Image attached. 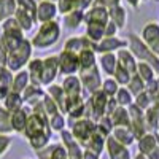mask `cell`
I'll use <instances>...</instances> for the list:
<instances>
[{
    "label": "cell",
    "mask_w": 159,
    "mask_h": 159,
    "mask_svg": "<svg viewBox=\"0 0 159 159\" xmlns=\"http://www.w3.org/2000/svg\"><path fill=\"white\" fill-rule=\"evenodd\" d=\"M7 57H8V49L2 40V35H0V65H5L7 64Z\"/></svg>",
    "instance_id": "53"
},
{
    "label": "cell",
    "mask_w": 159,
    "mask_h": 159,
    "mask_svg": "<svg viewBox=\"0 0 159 159\" xmlns=\"http://www.w3.org/2000/svg\"><path fill=\"white\" fill-rule=\"evenodd\" d=\"M42 105H43V108H45V111H46L48 118H49L51 115L61 113V111H59V108H57V105H56V102L52 100V99L46 94V92H45V97H43V100H42Z\"/></svg>",
    "instance_id": "49"
},
{
    "label": "cell",
    "mask_w": 159,
    "mask_h": 159,
    "mask_svg": "<svg viewBox=\"0 0 159 159\" xmlns=\"http://www.w3.org/2000/svg\"><path fill=\"white\" fill-rule=\"evenodd\" d=\"M124 2H126L129 7H132L134 10H137V8L140 7V3H142V0H124Z\"/></svg>",
    "instance_id": "57"
},
{
    "label": "cell",
    "mask_w": 159,
    "mask_h": 159,
    "mask_svg": "<svg viewBox=\"0 0 159 159\" xmlns=\"http://www.w3.org/2000/svg\"><path fill=\"white\" fill-rule=\"evenodd\" d=\"M64 16V27L70 30V32H75L78 30L80 27L83 25L84 22V11H80V10H75V11H70L67 15H62Z\"/></svg>",
    "instance_id": "25"
},
{
    "label": "cell",
    "mask_w": 159,
    "mask_h": 159,
    "mask_svg": "<svg viewBox=\"0 0 159 159\" xmlns=\"http://www.w3.org/2000/svg\"><path fill=\"white\" fill-rule=\"evenodd\" d=\"M62 35V25L54 19V21H48L38 25L37 32L34 34L30 40V43L34 49H48L51 46L57 45Z\"/></svg>",
    "instance_id": "1"
},
{
    "label": "cell",
    "mask_w": 159,
    "mask_h": 159,
    "mask_svg": "<svg viewBox=\"0 0 159 159\" xmlns=\"http://www.w3.org/2000/svg\"><path fill=\"white\" fill-rule=\"evenodd\" d=\"M105 140H107V137H103L102 134H99V132L96 130L94 134L86 140V143L83 145V148H89L92 151L102 154V151L105 150Z\"/></svg>",
    "instance_id": "36"
},
{
    "label": "cell",
    "mask_w": 159,
    "mask_h": 159,
    "mask_svg": "<svg viewBox=\"0 0 159 159\" xmlns=\"http://www.w3.org/2000/svg\"><path fill=\"white\" fill-rule=\"evenodd\" d=\"M13 145V137L8 134H0V157H3Z\"/></svg>",
    "instance_id": "50"
},
{
    "label": "cell",
    "mask_w": 159,
    "mask_h": 159,
    "mask_svg": "<svg viewBox=\"0 0 159 159\" xmlns=\"http://www.w3.org/2000/svg\"><path fill=\"white\" fill-rule=\"evenodd\" d=\"M119 88H121V86L115 81L113 76H107L105 80H102V84H100V91H102L107 97H113L116 92H118Z\"/></svg>",
    "instance_id": "43"
},
{
    "label": "cell",
    "mask_w": 159,
    "mask_h": 159,
    "mask_svg": "<svg viewBox=\"0 0 159 159\" xmlns=\"http://www.w3.org/2000/svg\"><path fill=\"white\" fill-rule=\"evenodd\" d=\"M143 116H145V124H147L148 132H156L159 127V108L151 105L150 108L143 111Z\"/></svg>",
    "instance_id": "35"
},
{
    "label": "cell",
    "mask_w": 159,
    "mask_h": 159,
    "mask_svg": "<svg viewBox=\"0 0 159 159\" xmlns=\"http://www.w3.org/2000/svg\"><path fill=\"white\" fill-rule=\"evenodd\" d=\"M115 97V100H116V103L119 105V107H129V105H132L134 103V96L130 94V92L127 91V88L126 86H121L118 89V92L113 96Z\"/></svg>",
    "instance_id": "41"
},
{
    "label": "cell",
    "mask_w": 159,
    "mask_h": 159,
    "mask_svg": "<svg viewBox=\"0 0 159 159\" xmlns=\"http://www.w3.org/2000/svg\"><path fill=\"white\" fill-rule=\"evenodd\" d=\"M16 8L24 10L25 13H29L32 18H35V15H37V0H16Z\"/></svg>",
    "instance_id": "47"
},
{
    "label": "cell",
    "mask_w": 159,
    "mask_h": 159,
    "mask_svg": "<svg viewBox=\"0 0 159 159\" xmlns=\"http://www.w3.org/2000/svg\"><path fill=\"white\" fill-rule=\"evenodd\" d=\"M83 159H100V154L89 148H83Z\"/></svg>",
    "instance_id": "54"
},
{
    "label": "cell",
    "mask_w": 159,
    "mask_h": 159,
    "mask_svg": "<svg viewBox=\"0 0 159 159\" xmlns=\"http://www.w3.org/2000/svg\"><path fill=\"white\" fill-rule=\"evenodd\" d=\"M135 73L139 75V78L145 84L151 83L153 80H156V76H157L156 72L153 70V67L150 64H147V62H137V72Z\"/></svg>",
    "instance_id": "37"
},
{
    "label": "cell",
    "mask_w": 159,
    "mask_h": 159,
    "mask_svg": "<svg viewBox=\"0 0 159 159\" xmlns=\"http://www.w3.org/2000/svg\"><path fill=\"white\" fill-rule=\"evenodd\" d=\"M97 67L100 69L102 73H105L107 76H113L115 69L118 67L116 54H115V52H105V54H99V56H97Z\"/></svg>",
    "instance_id": "22"
},
{
    "label": "cell",
    "mask_w": 159,
    "mask_h": 159,
    "mask_svg": "<svg viewBox=\"0 0 159 159\" xmlns=\"http://www.w3.org/2000/svg\"><path fill=\"white\" fill-rule=\"evenodd\" d=\"M70 134L73 135V139L81 145L86 143V140L96 132V121H92L91 118H81V119H76V121L70 123Z\"/></svg>",
    "instance_id": "5"
},
{
    "label": "cell",
    "mask_w": 159,
    "mask_h": 159,
    "mask_svg": "<svg viewBox=\"0 0 159 159\" xmlns=\"http://www.w3.org/2000/svg\"><path fill=\"white\" fill-rule=\"evenodd\" d=\"M21 96H22L24 105H27V107L32 108L34 105H37V103H40L43 100V97H45V88L38 86V84H29L21 92Z\"/></svg>",
    "instance_id": "18"
},
{
    "label": "cell",
    "mask_w": 159,
    "mask_h": 159,
    "mask_svg": "<svg viewBox=\"0 0 159 159\" xmlns=\"http://www.w3.org/2000/svg\"><path fill=\"white\" fill-rule=\"evenodd\" d=\"M134 105L135 107H139L140 110H147V108H150L151 105H153V102H151V96H150V92L145 89L143 92H140V94H137L135 97H134Z\"/></svg>",
    "instance_id": "46"
},
{
    "label": "cell",
    "mask_w": 159,
    "mask_h": 159,
    "mask_svg": "<svg viewBox=\"0 0 159 159\" xmlns=\"http://www.w3.org/2000/svg\"><path fill=\"white\" fill-rule=\"evenodd\" d=\"M59 15L57 11V5L52 3V2H48V0H40L37 2V15H35V19H37V24H43V22H48V21H54Z\"/></svg>",
    "instance_id": "13"
},
{
    "label": "cell",
    "mask_w": 159,
    "mask_h": 159,
    "mask_svg": "<svg viewBox=\"0 0 159 159\" xmlns=\"http://www.w3.org/2000/svg\"><path fill=\"white\" fill-rule=\"evenodd\" d=\"M57 64H59V73L62 76L67 75H76L80 72V65H78V56L72 51H65L62 49L57 54Z\"/></svg>",
    "instance_id": "9"
},
{
    "label": "cell",
    "mask_w": 159,
    "mask_h": 159,
    "mask_svg": "<svg viewBox=\"0 0 159 159\" xmlns=\"http://www.w3.org/2000/svg\"><path fill=\"white\" fill-rule=\"evenodd\" d=\"M147 157H148V159H159V145H157V147H154V148L147 154Z\"/></svg>",
    "instance_id": "56"
},
{
    "label": "cell",
    "mask_w": 159,
    "mask_h": 159,
    "mask_svg": "<svg viewBox=\"0 0 159 159\" xmlns=\"http://www.w3.org/2000/svg\"><path fill=\"white\" fill-rule=\"evenodd\" d=\"M154 2H159V0H154Z\"/></svg>",
    "instance_id": "62"
},
{
    "label": "cell",
    "mask_w": 159,
    "mask_h": 159,
    "mask_svg": "<svg viewBox=\"0 0 159 159\" xmlns=\"http://www.w3.org/2000/svg\"><path fill=\"white\" fill-rule=\"evenodd\" d=\"M132 159H148L147 156H145V154H142V153H137L134 157H132Z\"/></svg>",
    "instance_id": "58"
},
{
    "label": "cell",
    "mask_w": 159,
    "mask_h": 159,
    "mask_svg": "<svg viewBox=\"0 0 159 159\" xmlns=\"http://www.w3.org/2000/svg\"><path fill=\"white\" fill-rule=\"evenodd\" d=\"M154 147H157L154 132H147L145 135H142L140 139H137V150H139V153H142L145 156H147Z\"/></svg>",
    "instance_id": "33"
},
{
    "label": "cell",
    "mask_w": 159,
    "mask_h": 159,
    "mask_svg": "<svg viewBox=\"0 0 159 159\" xmlns=\"http://www.w3.org/2000/svg\"><path fill=\"white\" fill-rule=\"evenodd\" d=\"M2 105L10 113H13V111H16V110H19V108L24 107V100H22V96L19 94V92L10 91L8 94L2 99Z\"/></svg>",
    "instance_id": "32"
},
{
    "label": "cell",
    "mask_w": 159,
    "mask_h": 159,
    "mask_svg": "<svg viewBox=\"0 0 159 159\" xmlns=\"http://www.w3.org/2000/svg\"><path fill=\"white\" fill-rule=\"evenodd\" d=\"M118 3H121V0H94L92 2V5H96V7H102V8H111Z\"/></svg>",
    "instance_id": "51"
},
{
    "label": "cell",
    "mask_w": 159,
    "mask_h": 159,
    "mask_svg": "<svg viewBox=\"0 0 159 159\" xmlns=\"http://www.w3.org/2000/svg\"><path fill=\"white\" fill-rule=\"evenodd\" d=\"M103 29H105V25L102 24H86L84 37L92 43H99L103 38Z\"/></svg>",
    "instance_id": "38"
},
{
    "label": "cell",
    "mask_w": 159,
    "mask_h": 159,
    "mask_svg": "<svg viewBox=\"0 0 159 159\" xmlns=\"http://www.w3.org/2000/svg\"><path fill=\"white\" fill-rule=\"evenodd\" d=\"M130 73L127 72V70H124L123 67H118L115 69V73H113V78H115V81L119 84V86H126L129 81H130Z\"/></svg>",
    "instance_id": "48"
},
{
    "label": "cell",
    "mask_w": 159,
    "mask_h": 159,
    "mask_svg": "<svg viewBox=\"0 0 159 159\" xmlns=\"http://www.w3.org/2000/svg\"><path fill=\"white\" fill-rule=\"evenodd\" d=\"M127 111H129V119H130V129L135 135V140L140 139L142 135H145L148 132L147 129V124H145V116H143V110H140L139 107H135L134 103L127 107Z\"/></svg>",
    "instance_id": "10"
},
{
    "label": "cell",
    "mask_w": 159,
    "mask_h": 159,
    "mask_svg": "<svg viewBox=\"0 0 159 159\" xmlns=\"http://www.w3.org/2000/svg\"><path fill=\"white\" fill-rule=\"evenodd\" d=\"M121 48H127V40L121 37H103L99 43H96V52L97 54H105V52H116Z\"/></svg>",
    "instance_id": "12"
},
{
    "label": "cell",
    "mask_w": 159,
    "mask_h": 159,
    "mask_svg": "<svg viewBox=\"0 0 159 159\" xmlns=\"http://www.w3.org/2000/svg\"><path fill=\"white\" fill-rule=\"evenodd\" d=\"M29 84H30V78H29V73L25 69L13 73V81H11V91L13 92H19L21 94Z\"/></svg>",
    "instance_id": "30"
},
{
    "label": "cell",
    "mask_w": 159,
    "mask_h": 159,
    "mask_svg": "<svg viewBox=\"0 0 159 159\" xmlns=\"http://www.w3.org/2000/svg\"><path fill=\"white\" fill-rule=\"evenodd\" d=\"M78 65H80V72L89 70L97 65V52L92 48H84L78 52Z\"/></svg>",
    "instance_id": "23"
},
{
    "label": "cell",
    "mask_w": 159,
    "mask_h": 159,
    "mask_svg": "<svg viewBox=\"0 0 159 159\" xmlns=\"http://www.w3.org/2000/svg\"><path fill=\"white\" fill-rule=\"evenodd\" d=\"M13 72L7 69V65H0V100L11 91Z\"/></svg>",
    "instance_id": "34"
},
{
    "label": "cell",
    "mask_w": 159,
    "mask_h": 159,
    "mask_svg": "<svg viewBox=\"0 0 159 159\" xmlns=\"http://www.w3.org/2000/svg\"><path fill=\"white\" fill-rule=\"evenodd\" d=\"M108 21L110 19H108V10L107 8L91 5L84 11V22L83 24H102V25H107Z\"/></svg>",
    "instance_id": "16"
},
{
    "label": "cell",
    "mask_w": 159,
    "mask_h": 159,
    "mask_svg": "<svg viewBox=\"0 0 159 159\" xmlns=\"http://www.w3.org/2000/svg\"><path fill=\"white\" fill-rule=\"evenodd\" d=\"M13 18L16 19V22L19 24V27H21V30H22L24 34H30V32L34 30V27L37 25L35 18H32L29 13H25V11L21 10V8H16Z\"/></svg>",
    "instance_id": "27"
},
{
    "label": "cell",
    "mask_w": 159,
    "mask_h": 159,
    "mask_svg": "<svg viewBox=\"0 0 159 159\" xmlns=\"http://www.w3.org/2000/svg\"><path fill=\"white\" fill-rule=\"evenodd\" d=\"M32 113V108L24 105L22 108L13 111L10 115V126H11V130L15 134H22V130L25 127V123H27V116Z\"/></svg>",
    "instance_id": "15"
},
{
    "label": "cell",
    "mask_w": 159,
    "mask_h": 159,
    "mask_svg": "<svg viewBox=\"0 0 159 159\" xmlns=\"http://www.w3.org/2000/svg\"><path fill=\"white\" fill-rule=\"evenodd\" d=\"M94 0H59L56 3L59 15H67L70 11L80 10V11H86Z\"/></svg>",
    "instance_id": "20"
},
{
    "label": "cell",
    "mask_w": 159,
    "mask_h": 159,
    "mask_svg": "<svg viewBox=\"0 0 159 159\" xmlns=\"http://www.w3.org/2000/svg\"><path fill=\"white\" fill-rule=\"evenodd\" d=\"M105 150H107L110 159H132L129 147H124L119 142H116L111 135H108L105 140Z\"/></svg>",
    "instance_id": "14"
},
{
    "label": "cell",
    "mask_w": 159,
    "mask_h": 159,
    "mask_svg": "<svg viewBox=\"0 0 159 159\" xmlns=\"http://www.w3.org/2000/svg\"><path fill=\"white\" fill-rule=\"evenodd\" d=\"M16 11V0H0V25L8 18H13Z\"/></svg>",
    "instance_id": "39"
},
{
    "label": "cell",
    "mask_w": 159,
    "mask_h": 159,
    "mask_svg": "<svg viewBox=\"0 0 159 159\" xmlns=\"http://www.w3.org/2000/svg\"><path fill=\"white\" fill-rule=\"evenodd\" d=\"M111 137H113L116 142H119L121 145H124V147H129V148L137 142L134 132H132L130 127H113Z\"/></svg>",
    "instance_id": "28"
},
{
    "label": "cell",
    "mask_w": 159,
    "mask_h": 159,
    "mask_svg": "<svg viewBox=\"0 0 159 159\" xmlns=\"http://www.w3.org/2000/svg\"><path fill=\"white\" fill-rule=\"evenodd\" d=\"M96 130L99 134H102L103 137H108L111 135V130H113V124H111V119L108 115H103L100 116L97 121H96Z\"/></svg>",
    "instance_id": "42"
},
{
    "label": "cell",
    "mask_w": 159,
    "mask_h": 159,
    "mask_svg": "<svg viewBox=\"0 0 159 159\" xmlns=\"http://www.w3.org/2000/svg\"><path fill=\"white\" fill-rule=\"evenodd\" d=\"M126 88H127V91L130 92V94L135 97L137 94H140V92H143L145 89H147V84H145L142 80L139 78L137 73H134V75L130 76V81L126 84Z\"/></svg>",
    "instance_id": "44"
},
{
    "label": "cell",
    "mask_w": 159,
    "mask_h": 159,
    "mask_svg": "<svg viewBox=\"0 0 159 159\" xmlns=\"http://www.w3.org/2000/svg\"><path fill=\"white\" fill-rule=\"evenodd\" d=\"M61 88L64 91V94L67 97H73V96H83V86L80 81V76L76 75H67L62 76V83Z\"/></svg>",
    "instance_id": "17"
},
{
    "label": "cell",
    "mask_w": 159,
    "mask_h": 159,
    "mask_svg": "<svg viewBox=\"0 0 159 159\" xmlns=\"http://www.w3.org/2000/svg\"><path fill=\"white\" fill-rule=\"evenodd\" d=\"M32 54H34V46L30 43V40L25 37L22 42L8 52V57H7V69L10 72H18V70H22L25 69L27 62L32 59Z\"/></svg>",
    "instance_id": "3"
},
{
    "label": "cell",
    "mask_w": 159,
    "mask_h": 159,
    "mask_svg": "<svg viewBox=\"0 0 159 159\" xmlns=\"http://www.w3.org/2000/svg\"><path fill=\"white\" fill-rule=\"evenodd\" d=\"M24 159H30V157H24Z\"/></svg>",
    "instance_id": "60"
},
{
    "label": "cell",
    "mask_w": 159,
    "mask_h": 159,
    "mask_svg": "<svg viewBox=\"0 0 159 159\" xmlns=\"http://www.w3.org/2000/svg\"><path fill=\"white\" fill-rule=\"evenodd\" d=\"M78 76H80V81H81L83 91H86L89 96L92 94V92H96V91L100 89L102 73H100V69L97 67V65L92 67V69H89V70L78 72Z\"/></svg>",
    "instance_id": "8"
},
{
    "label": "cell",
    "mask_w": 159,
    "mask_h": 159,
    "mask_svg": "<svg viewBox=\"0 0 159 159\" xmlns=\"http://www.w3.org/2000/svg\"><path fill=\"white\" fill-rule=\"evenodd\" d=\"M59 75V64H57V54H51L43 57V69L40 73V86L48 88L49 84L56 83V78Z\"/></svg>",
    "instance_id": "6"
},
{
    "label": "cell",
    "mask_w": 159,
    "mask_h": 159,
    "mask_svg": "<svg viewBox=\"0 0 159 159\" xmlns=\"http://www.w3.org/2000/svg\"><path fill=\"white\" fill-rule=\"evenodd\" d=\"M45 92H46V94H48L52 100L56 102L59 111H61L62 115H65V102H67V96L64 94V91H62L61 84L52 83V84H49V86L45 89Z\"/></svg>",
    "instance_id": "26"
},
{
    "label": "cell",
    "mask_w": 159,
    "mask_h": 159,
    "mask_svg": "<svg viewBox=\"0 0 159 159\" xmlns=\"http://www.w3.org/2000/svg\"><path fill=\"white\" fill-rule=\"evenodd\" d=\"M84 48H92L96 51V43L89 42L84 35H73V37L65 40V43H64V49L72 51V52H75V54H78V52L81 49H84Z\"/></svg>",
    "instance_id": "21"
},
{
    "label": "cell",
    "mask_w": 159,
    "mask_h": 159,
    "mask_svg": "<svg viewBox=\"0 0 159 159\" xmlns=\"http://www.w3.org/2000/svg\"><path fill=\"white\" fill-rule=\"evenodd\" d=\"M48 124H49V129L52 132H62L64 129H67V118L62 113H56V115H51L48 118Z\"/></svg>",
    "instance_id": "40"
},
{
    "label": "cell",
    "mask_w": 159,
    "mask_h": 159,
    "mask_svg": "<svg viewBox=\"0 0 159 159\" xmlns=\"http://www.w3.org/2000/svg\"><path fill=\"white\" fill-rule=\"evenodd\" d=\"M111 119L113 127H129L130 126V119H129V111L126 107H118L111 111V115H108Z\"/></svg>",
    "instance_id": "29"
},
{
    "label": "cell",
    "mask_w": 159,
    "mask_h": 159,
    "mask_svg": "<svg viewBox=\"0 0 159 159\" xmlns=\"http://www.w3.org/2000/svg\"><path fill=\"white\" fill-rule=\"evenodd\" d=\"M142 2H147V0H142Z\"/></svg>",
    "instance_id": "61"
},
{
    "label": "cell",
    "mask_w": 159,
    "mask_h": 159,
    "mask_svg": "<svg viewBox=\"0 0 159 159\" xmlns=\"http://www.w3.org/2000/svg\"><path fill=\"white\" fill-rule=\"evenodd\" d=\"M118 32H119V29L111 21H108L107 25H105V29H103V37H115V35H118Z\"/></svg>",
    "instance_id": "52"
},
{
    "label": "cell",
    "mask_w": 159,
    "mask_h": 159,
    "mask_svg": "<svg viewBox=\"0 0 159 159\" xmlns=\"http://www.w3.org/2000/svg\"><path fill=\"white\" fill-rule=\"evenodd\" d=\"M42 69H43V59L40 57H32L27 65H25V70L29 73V78H30V84H38L40 86V73H42Z\"/></svg>",
    "instance_id": "31"
},
{
    "label": "cell",
    "mask_w": 159,
    "mask_h": 159,
    "mask_svg": "<svg viewBox=\"0 0 159 159\" xmlns=\"http://www.w3.org/2000/svg\"><path fill=\"white\" fill-rule=\"evenodd\" d=\"M48 2H52V3H57L59 0H48Z\"/></svg>",
    "instance_id": "59"
},
{
    "label": "cell",
    "mask_w": 159,
    "mask_h": 159,
    "mask_svg": "<svg viewBox=\"0 0 159 159\" xmlns=\"http://www.w3.org/2000/svg\"><path fill=\"white\" fill-rule=\"evenodd\" d=\"M10 111L0 103V134H8L11 135L13 130H11V126H10Z\"/></svg>",
    "instance_id": "45"
},
{
    "label": "cell",
    "mask_w": 159,
    "mask_h": 159,
    "mask_svg": "<svg viewBox=\"0 0 159 159\" xmlns=\"http://www.w3.org/2000/svg\"><path fill=\"white\" fill-rule=\"evenodd\" d=\"M118 107V103L115 100V97H108V102H107V108H105V115H111V111Z\"/></svg>",
    "instance_id": "55"
},
{
    "label": "cell",
    "mask_w": 159,
    "mask_h": 159,
    "mask_svg": "<svg viewBox=\"0 0 159 159\" xmlns=\"http://www.w3.org/2000/svg\"><path fill=\"white\" fill-rule=\"evenodd\" d=\"M88 100V105H89V111H91V119L92 121H97L100 116L105 115V108H107V102H108V97L103 94V92L99 89L96 92H92L89 96Z\"/></svg>",
    "instance_id": "11"
},
{
    "label": "cell",
    "mask_w": 159,
    "mask_h": 159,
    "mask_svg": "<svg viewBox=\"0 0 159 159\" xmlns=\"http://www.w3.org/2000/svg\"><path fill=\"white\" fill-rule=\"evenodd\" d=\"M127 49L134 54V57L139 62H147L150 64L156 75H159V57L153 54L151 49L142 42V38L135 32H129L127 34Z\"/></svg>",
    "instance_id": "2"
},
{
    "label": "cell",
    "mask_w": 159,
    "mask_h": 159,
    "mask_svg": "<svg viewBox=\"0 0 159 159\" xmlns=\"http://www.w3.org/2000/svg\"><path fill=\"white\" fill-rule=\"evenodd\" d=\"M142 38V42L147 45L153 54L159 57V22L150 21L142 27V32L139 35Z\"/></svg>",
    "instance_id": "7"
},
{
    "label": "cell",
    "mask_w": 159,
    "mask_h": 159,
    "mask_svg": "<svg viewBox=\"0 0 159 159\" xmlns=\"http://www.w3.org/2000/svg\"><path fill=\"white\" fill-rule=\"evenodd\" d=\"M0 27H2V34H0V35H2V40H3V43H5L8 52L11 49H15L25 38V34L21 30L19 24L16 22L15 18H8L7 21L2 22Z\"/></svg>",
    "instance_id": "4"
},
{
    "label": "cell",
    "mask_w": 159,
    "mask_h": 159,
    "mask_svg": "<svg viewBox=\"0 0 159 159\" xmlns=\"http://www.w3.org/2000/svg\"><path fill=\"white\" fill-rule=\"evenodd\" d=\"M108 19L116 25L119 30H123L126 27V22H127V10L124 8V5L118 3V5L108 8Z\"/></svg>",
    "instance_id": "24"
},
{
    "label": "cell",
    "mask_w": 159,
    "mask_h": 159,
    "mask_svg": "<svg viewBox=\"0 0 159 159\" xmlns=\"http://www.w3.org/2000/svg\"><path fill=\"white\" fill-rule=\"evenodd\" d=\"M116 61H118V65L119 67H123L124 70H127L130 75H134L137 72V59L134 57V54L127 49V48H121L118 49L116 52Z\"/></svg>",
    "instance_id": "19"
}]
</instances>
